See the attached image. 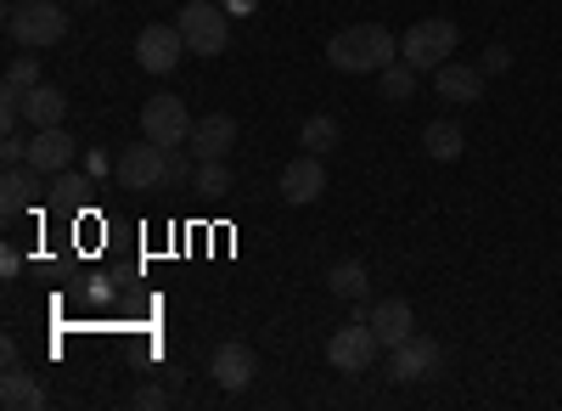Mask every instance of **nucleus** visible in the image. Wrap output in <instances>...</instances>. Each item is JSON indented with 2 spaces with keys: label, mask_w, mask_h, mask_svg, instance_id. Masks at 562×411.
I'll return each mask as SVG.
<instances>
[{
  "label": "nucleus",
  "mask_w": 562,
  "mask_h": 411,
  "mask_svg": "<svg viewBox=\"0 0 562 411\" xmlns=\"http://www.w3.org/2000/svg\"><path fill=\"white\" fill-rule=\"evenodd\" d=\"M231 147H237V119H231V113H203L192 124V135H186V153H192L198 164L231 158Z\"/></svg>",
  "instance_id": "obj_12"
},
{
  "label": "nucleus",
  "mask_w": 562,
  "mask_h": 411,
  "mask_svg": "<svg viewBox=\"0 0 562 411\" xmlns=\"http://www.w3.org/2000/svg\"><path fill=\"white\" fill-rule=\"evenodd\" d=\"M180 57H186V34L175 23H147L135 34V63L147 74H175Z\"/></svg>",
  "instance_id": "obj_9"
},
{
  "label": "nucleus",
  "mask_w": 562,
  "mask_h": 411,
  "mask_svg": "<svg viewBox=\"0 0 562 411\" xmlns=\"http://www.w3.org/2000/svg\"><path fill=\"white\" fill-rule=\"evenodd\" d=\"M34 203H40V169L34 164H7V175H0V209L23 214Z\"/></svg>",
  "instance_id": "obj_17"
},
{
  "label": "nucleus",
  "mask_w": 562,
  "mask_h": 411,
  "mask_svg": "<svg viewBox=\"0 0 562 411\" xmlns=\"http://www.w3.org/2000/svg\"><path fill=\"white\" fill-rule=\"evenodd\" d=\"M29 164H34L40 175H63V169L74 164V135H68L63 124L34 130V135H29Z\"/></svg>",
  "instance_id": "obj_14"
},
{
  "label": "nucleus",
  "mask_w": 562,
  "mask_h": 411,
  "mask_svg": "<svg viewBox=\"0 0 562 411\" xmlns=\"http://www.w3.org/2000/svg\"><path fill=\"white\" fill-rule=\"evenodd\" d=\"M192 113H186L180 97H169V90H158V97H147V108H140V135L158 147H186V135H192Z\"/></svg>",
  "instance_id": "obj_6"
},
{
  "label": "nucleus",
  "mask_w": 562,
  "mask_h": 411,
  "mask_svg": "<svg viewBox=\"0 0 562 411\" xmlns=\"http://www.w3.org/2000/svg\"><path fill=\"white\" fill-rule=\"evenodd\" d=\"M321 192H326V164L315 153H299L288 169H281V203L310 209V203H321Z\"/></svg>",
  "instance_id": "obj_11"
},
{
  "label": "nucleus",
  "mask_w": 562,
  "mask_h": 411,
  "mask_svg": "<svg viewBox=\"0 0 562 411\" xmlns=\"http://www.w3.org/2000/svg\"><path fill=\"white\" fill-rule=\"evenodd\" d=\"M18 113H23V124H29V130H52V124H63V119H68V97H63L57 85H45V79H40V85L29 90V97H23V108H18Z\"/></svg>",
  "instance_id": "obj_16"
},
{
  "label": "nucleus",
  "mask_w": 562,
  "mask_h": 411,
  "mask_svg": "<svg viewBox=\"0 0 562 411\" xmlns=\"http://www.w3.org/2000/svg\"><path fill=\"white\" fill-rule=\"evenodd\" d=\"M209 378H214L220 389H231V395L254 389V378H259V355H254V344H243V338L214 344V349H209Z\"/></svg>",
  "instance_id": "obj_8"
},
{
  "label": "nucleus",
  "mask_w": 562,
  "mask_h": 411,
  "mask_svg": "<svg viewBox=\"0 0 562 411\" xmlns=\"http://www.w3.org/2000/svg\"><path fill=\"white\" fill-rule=\"evenodd\" d=\"M164 400H169L164 389H135V406H140V411H153V406H164Z\"/></svg>",
  "instance_id": "obj_26"
},
{
  "label": "nucleus",
  "mask_w": 562,
  "mask_h": 411,
  "mask_svg": "<svg viewBox=\"0 0 562 411\" xmlns=\"http://www.w3.org/2000/svg\"><path fill=\"white\" fill-rule=\"evenodd\" d=\"M52 198L57 209H85L90 203V175H74V169H63V175H52Z\"/></svg>",
  "instance_id": "obj_22"
},
{
  "label": "nucleus",
  "mask_w": 562,
  "mask_h": 411,
  "mask_svg": "<svg viewBox=\"0 0 562 411\" xmlns=\"http://www.w3.org/2000/svg\"><path fill=\"white\" fill-rule=\"evenodd\" d=\"M0 406H7V411H40L45 406V389L23 367H12L7 378H0Z\"/></svg>",
  "instance_id": "obj_20"
},
{
  "label": "nucleus",
  "mask_w": 562,
  "mask_h": 411,
  "mask_svg": "<svg viewBox=\"0 0 562 411\" xmlns=\"http://www.w3.org/2000/svg\"><path fill=\"white\" fill-rule=\"evenodd\" d=\"M366 322H371V333L383 338V349H394V344H405L416 333V310L405 299H378V304L366 310Z\"/></svg>",
  "instance_id": "obj_15"
},
{
  "label": "nucleus",
  "mask_w": 562,
  "mask_h": 411,
  "mask_svg": "<svg viewBox=\"0 0 562 411\" xmlns=\"http://www.w3.org/2000/svg\"><path fill=\"white\" fill-rule=\"evenodd\" d=\"M439 367H445V349H439V338H405V344H394V384H428V378H439Z\"/></svg>",
  "instance_id": "obj_10"
},
{
  "label": "nucleus",
  "mask_w": 562,
  "mask_h": 411,
  "mask_svg": "<svg viewBox=\"0 0 562 411\" xmlns=\"http://www.w3.org/2000/svg\"><path fill=\"white\" fill-rule=\"evenodd\" d=\"M79 7H102V0H79Z\"/></svg>",
  "instance_id": "obj_27"
},
{
  "label": "nucleus",
  "mask_w": 562,
  "mask_h": 411,
  "mask_svg": "<svg viewBox=\"0 0 562 411\" xmlns=\"http://www.w3.org/2000/svg\"><path fill=\"white\" fill-rule=\"evenodd\" d=\"M113 175H119V187H130V192H158V187H169V147H158V142L140 135V142H130L119 153Z\"/></svg>",
  "instance_id": "obj_5"
},
{
  "label": "nucleus",
  "mask_w": 562,
  "mask_h": 411,
  "mask_svg": "<svg viewBox=\"0 0 562 411\" xmlns=\"http://www.w3.org/2000/svg\"><path fill=\"white\" fill-rule=\"evenodd\" d=\"M422 153L439 158V164H456V158L467 153V130H461L456 119H434L428 130H422Z\"/></svg>",
  "instance_id": "obj_18"
},
{
  "label": "nucleus",
  "mask_w": 562,
  "mask_h": 411,
  "mask_svg": "<svg viewBox=\"0 0 562 411\" xmlns=\"http://www.w3.org/2000/svg\"><path fill=\"white\" fill-rule=\"evenodd\" d=\"M338 142H344V130H338V119H333V113H310V119L299 124V147H304V153H315V158L338 153Z\"/></svg>",
  "instance_id": "obj_19"
},
{
  "label": "nucleus",
  "mask_w": 562,
  "mask_h": 411,
  "mask_svg": "<svg viewBox=\"0 0 562 411\" xmlns=\"http://www.w3.org/2000/svg\"><path fill=\"white\" fill-rule=\"evenodd\" d=\"M378 355H383V338L371 333L366 315H360V322H344L333 338H326V360H333L338 373H366Z\"/></svg>",
  "instance_id": "obj_7"
},
{
  "label": "nucleus",
  "mask_w": 562,
  "mask_h": 411,
  "mask_svg": "<svg viewBox=\"0 0 562 411\" xmlns=\"http://www.w3.org/2000/svg\"><path fill=\"white\" fill-rule=\"evenodd\" d=\"M456 45H461V29L450 18H422L400 34V57L416 68V74H434L456 57Z\"/></svg>",
  "instance_id": "obj_2"
},
{
  "label": "nucleus",
  "mask_w": 562,
  "mask_h": 411,
  "mask_svg": "<svg viewBox=\"0 0 562 411\" xmlns=\"http://www.w3.org/2000/svg\"><path fill=\"white\" fill-rule=\"evenodd\" d=\"M479 68H484V74H506V68H512V52H506V45H490Z\"/></svg>",
  "instance_id": "obj_25"
},
{
  "label": "nucleus",
  "mask_w": 562,
  "mask_h": 411,
  "mask_svg": "<svg viewBox=\"0 0 562 411\" xmlns=\"http://www.w3.org/2000/svg\"><path fill=\"white\" fill-rule=\"evenodd\" d=\"M7 34L23 45V52H45V45L68 40V12L57 0H18L7 12Z\"/></svg>",
  "instance_id": "obj_3"
},
{
  "label": "nucleus",
  "mask_w": 562,
  "mask_h": 411,
  "mask_svg": "<svg viewBox=\"0 0 562 411\" xmlns=\"http://www.w3.org/2000/svg\"><path fill=\"white\" fill-rule=\"evenodd\" d=\"M175 29L186 34V52H192V57H209V63L225 52V40H231L225 12L214 7V0H186L180 18H175Z\"/></svg>",
  "instance_id": "obj_4"
},
{
  "label": "nucleus",
  "mask_w": 562,
  "mask_h": 411,
  "mask_svg": "<svg viewBox=\"0 0 562 411\" xmlns=\"http://www.w3.org/2000/svg\"><path fill=\"white\" fill-rule=\"evenodd\" d=\"M192 187H198V198H225L231 192V164L225 158H209V164H198V175H192Z\"/></svg>",
  "instance_id": "obj_23"
},
{
  "label": "nucleus",
  "mask_w": 562,
  "mask_h": 411,
  "mask_svg": "<svg viewBox=\"0 0 562 411\" xmlns=\"http://www.w3.org/2000/svg\"><path fill=\"white\" fill-rule=\"evenodd\" d=\"M326 293H333V299H366V293H371L366 265H360V259H338L333 270H326Z\"/></svg>",
  "instance_id": "obj_21"
},
{
  "label": "nucleus",
  "mask_w": 562,
  "mask_h": 411,
  "mask_svg": "<svg viewBox=\"0 0 562 411\" xmlns=\"http://www.w3.org/2000/svg\"><path fill=\"white\" fill-rule=\"evenodd\" d=\"M12 7H18V0H12Z\"/></svg>",
  "instance_id": "obj_28"
},
{
  "label": "nucleus",
  "mask_w": 562,
  "mask_h": 411,
  "mask_svg": "<svg viewBox=\"0 0 562 411\" xmlns=\"http://www.w3.org/2000/svg\"><path fill=\"white\" fill-rule=\"evenodd\" d=\"M434 90H439V102H450V108H473L479 97H484V68H467V63H445V68H434Z\"/></svg>",
  "instance_id": "obj_13"
},
{
  "label": "nucleus",
  "mask_w": 562,
  "mask_h": 411,
  "mask_svg": "<svg viewBox=\"0 0 562 411\" xmlns=\"http://www.w3.org/2000/svg\"><path fill=\"white\" fill-rule=\"evenodd\" d=\"M378 85H383V97H389V102H411V90H416V68L400 57V63H389V68L378 74Z\"/></svg>",
  "instance_id": "obj_24"
},
{
  "label": "nucleus",
  "mask_w": 562,
  "mask_h": 411,
  "mask_svg": "<svg viewBox=\"0 0 562 411\" xmlns=\"http://www.w3.org/2000/svg\"><path fill=\"white\" fill-rule=\"evenodd\" d=\"M326 63L338 74H383L389 63H400V40L383 23H349L326 40Z\"/></svg>",
  "instance_id": "obj_1"
}]
</instances>
